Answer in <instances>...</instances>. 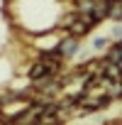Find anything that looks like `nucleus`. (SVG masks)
I'll use <instances>...</instances> for the list:
<instances>
[{"mask_svg": "<svg viewBox=\"0 0 122 125\" xmlns=\"http://www.w3.org/2000/svg\"><path fill=\"white\" fill-rule=\"evenodd\" d=\"M56 49L61 52L64 61H71V59H76V56L81 54V39H78V37H71V34H64Z\"/></svg>", "mask_w": 122, "mask_h": 125, "instance_id": "f257e3e1", "label": "nucleus"}, {"mask_svg": "<svg viewBox=\"0 0 122 125\" xmlns=\"http://www.w3.org/2000/svg\"><path fill=\"white\" fill-rule=\"evenodd\" d=\"M25 76H27V79H29L32 83H37V81H42V79H49V76H54V74H51V69H49V66L44 64L42 59H34L32 64L27 66Z\"/></svg>", "mask_w": 122, "mask_h": 125, "instance_id": "f03ea898", "label": "nucleus"}, {"mask_svg": "<svg viewBox=\"0 0 122 125\" xmlns=\"http://www.w3.org/2000/svg\"><path fill=\"white\" fill-rule=\"evenodd\" d=\"M110 44H112L110 34H95V37L90 39V52H95V54H105V52L110 49Z\"/></svg>", "mask_w": 122, "mask_h": 125, "instance_id": "7ed1b4c3", "label": "nucleus"}, {"mask_svg": "<svg viewBox=\"0 0 122 125\" xmlns=\"http://www.w3.org/2000/svg\"><path fill=\"white\" fill-rule=\"evenodd\" d=\"M107 20H112V22H122V0H110Z\"/></svg>", "mask_w": 122, "mask_h": 125, "instance_id": "20e7f679", "label": "nucleus"}, {"mask_svg": "<svg viewBox=\"0 0 122 125\" xmlns=\"http://www.w3.org/2000/svg\"><path fill=\"white\" fill-rule=\"evenodd\" d=\"M110 39L112 42H122V22H115L110 27Z\"/></svg>", "mask_w": 122, "mask_h": 125, "instance_id": "39448f33", "label": "nucleus"}]
</instances>
